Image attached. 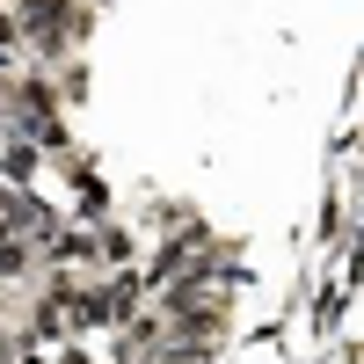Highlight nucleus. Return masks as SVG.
Segmentation results:
<instances>
[{
  "label": "nucleus",
  "mask_w": 364,
  "mask_h": 364,
  "mask_svg": "<svg viewBox=\"0 0 364 364\" xmlns=\"http://www.w3.org/2000/svg\"><path fill=\"white\" fill-rule=\"evenodd\" d=\"M15 15V44H37V58L51 66V58H66L80 37H87V8L80 0H22Z\"/></svg>",
  "instance_id": "nucleus-1"
},
{
  "label": "nucleus",
  "mask_w": 364,
  "mask_h": 364,
  "mask_svg": "<svg viewBox=\"0 0 364 364\" xmlns=\"http://www.w3.org/2000/svg\"><path fill=\"white\" fill-rule=\"evenodd\" d=\"M37 168H44V154H37V139H8L0 146V182H8V190H29V182H37Z\"/></svg>",
  "instance_id": "nucleus-2"
},
{
  "label": "nucleus",
  "mask_w": 364,
  "mask_h": 364,
  "mask_svg": "<svg viewBox=\"0 0 364 364\" xmlns=\"http://www.w3.org/2000/svg\"><path fill=\"white\" fill-rule=\"evenodd\" d=\"M8 44H15V15L0 8V51H8Z\"/></svg>",
  "instance_id": "nucleus-3"
},
{
  "label": "nucleus",
  "mask_w": 364,
  "mask_h": 364,
  "mask_svg": "<svg viewBox=\"0 0 364 364\" xmlns=\"http://www.w3.org/2000/svg\"><path fill=\"white\" fill-rule=\"evenodd\" d=\"M58 364H95V357H87V350H66V357H58Z\"/></svg>",
  "instance_id": "nucleus-4"
}]
</instances>
